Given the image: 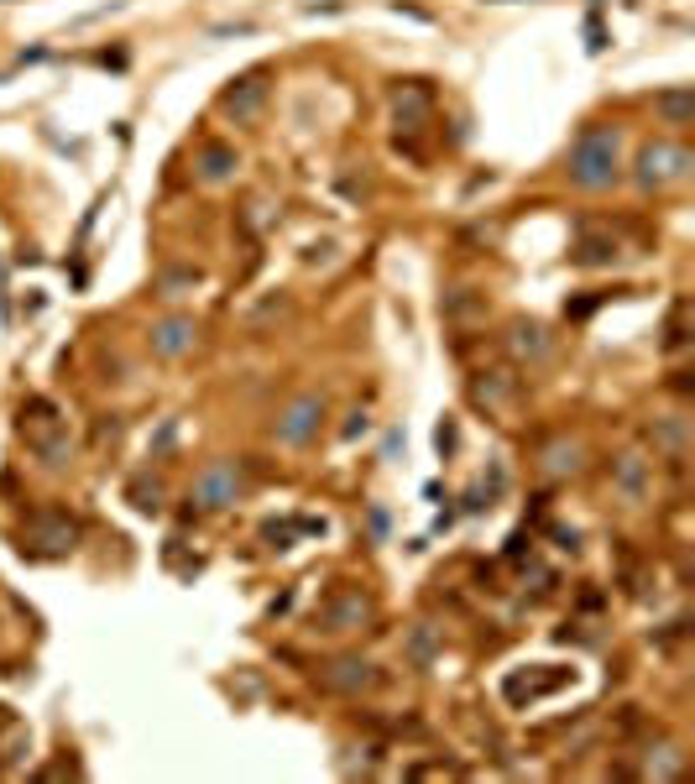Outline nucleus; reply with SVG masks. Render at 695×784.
<instances>
[{
  "mask_svg": "<svg viewBox=\"0 0 695 784\" xmlns=\"http://www.w3.org/2000/svg\"><path fill=\"white\" fill-rule=\"evenodd\" d=\"M617 157H622L617 126H581V136H575V147L565 157V173H570V183H581V189H612L617 168H622Z\"/></svg>",
  "mask_w": 695,
  "mask_h": 784,
  "instance_id": "nucleus-1",
  "label": "nucleus"
},
{
  "mask_svg": "<svg viewBox=\"0 0 695 784\" xmlns=\"http://www.w3.org/2000/svg\"><path fill=\"white\" fill-rule=\"evenodd\" d=\"M21 440H27L42 455V466H53V471L74 460V440H68L63 413H58L53 398H27V403H21Z\"/></svg>",
  "mask_w": 695,
  "mask_h": 784,
  "instance_id": "nucleus-2",
  "label": "nucleus"
},
{
  "mask_svg": "<svg viewBox=\"0 0 695 784\" xmlns=\"http://www.w3.org/2000/svg\"><path fill=\"white\" fill-rule=\"evenodd\" d=\"M74 544H79V518L63 513V507H37L27 528H21V555L32 560H58Z\"/></svg>",
  "mask_w": 695,
  "mask_h": 784,
  "instance_id": "nucleus-3",
  "label": "nucleus"
},
{
  "mask_svg": "<svg viewBox=\"0 0 695 784\" xmlns=\"http://www.w3.org/2000/svg\"><path fill=\"white\" fill-rule=\"evenodd\" d=\"M267 95H272L267 68H251V74H241V79H230V84H225L220 115H225V121H236V126H251V121H257V115L267 110Z\"/></svg>",
  "mask_w": 695,
  "mask_h": 784,
  "instance_id": "nucleus-4",
  "label": "nucleus"
},
{
  "mask_svg": "<svg viewBox=\"0 0 695 784\" xmlns=\"http://www.w3.org/2000/svg\"><path fill=\"white\" fill-rule=\"evenodd\" d=\"M690 173V152L675 142H648L638 152V189H664V183H680Z\"/></svg>",
  "mask_w": 695,
  "mask_h": 784,
  "instance_id": "nucleus-5",
  "label": "nucleus"
},
{
  "mask_svg": "<svg viewBox=\"0 0 695 784\" xmlns=\"http://www.w3.org/2000/svg\"><path fill=\"white\" fill-rule=\"evenodd\" d=\"M241 497H246V481H241L236 466H225V460H220V466H210V471L194 481V502H199V507H210V513H220V507H236Z\"/></svg>",
  "mask_w": 695,
  "mask_h": 784,
  "instance_id": "nucleus-6",
  "label": "nucleus"
},
{
  "mask_svg": "<svg viewBox=\"0 0 695 784\" xmlns=\"http://www.w3.org/2000/svg\"><path fill=\"white\" fill-rule=\"evenodd\" d=\"M372 617H377V607L366 591H340L335 602L319 612V633H351V628H366Z\"/></svg>",
  "mask_w": 695,
  "mask_h": 784,
  "instance_id": "nucleus-7",
  "label": "nucleus"
},
{
  "mask_svg": "<svg viewBox=\"0 0 695 784\" xmlns=\"http://www.w3.org/2000/svg\"><path fill=\"white\" fill-rule=\"evenodd\" d=\"M429 115H434V89L424 79H408V84L392 89V121L403 131H424Z\"/></svg>",
  "mask_w": 695,
  "mask_h": 784,
  "instance_id": "nucleus-8",
  "label": "nucleus"
},
{
  "mask_svg": "<svg viewBox=\"0 0 695 784\" xmlns=\"http://www.w3.org/2000/svg\"><path fill=\"white\" fill-rule=\"evenodd\" d=\"M324 424V398H293L277 419V440L283 445H309Z\"/></svg>",
  "mask_w": 695,
  "mask_h": 784,
  "instance_id": "nucleus-9",
  "label": "nucleus"
},
{
  "mask_svg": "<svg viewBox=\"0 0 695 784\" xmlns=\"http://www.w3.org/2000/svg\"><path fill=\"white\" fill-rule=\"evenodd\" d=\"M377 680H382L377 664H366V659H335V664H324V670H319V685L340 690V696H361V690H372Z\"/></svg>",
  "mask_w": 695,
  "mask_h": 784,
  "instance_id": "nucleus-10",
  "label": "nucleus"
},
{
  "mask_svg": "<svg viewBox=\"0 0 695 784\" xmlns=\"http://www.w3.org/2000/svg\"><path fill=\"white\" fill-rule=\"evenodd\" d=\"M507 351H513V361H523V366H539V361L554 356V340H549V330L539 325V319H513Z\"/></svg>",
  "mask_w": 695,
  "mask_h": 784,
  "instance_id": "nucleus-11",
  "label": "nucleus"
},
{
  "mask_svg": "<svg viewBox=\"0 0 695 784\" xmlns=\"http://www.w3.org/2000/svg\"><path fill=\"white\" fill-rule=\"evenodd\" d=\"M570 262H575V267H612V262H617L612 230H591V225H581V236H575V246H570Z\"/></svg>",
  "mask_w": 695,
  "mask_h": 784,
  "instance_id": "nucleus-12",
  "label": "nucleus"
},
{
  "mask_svg": "<svg viewBox=\"0 0 695 784\" xmlns=\"http://www.w3.org/2000/svg\"><path fill=\"white\" fill-rule=\"evenodd\" d=\"M194 319L189 314H173V319H162V325H152V351L157 356H183V351H194Z\"/></svg>",
  "mask_w": 695,
  "mask_h": 784,
  "instance_id": "nucleus-13",
  "label": "nucleus"
},
{
  "mask_svg": "<svg viewBox=\"0 0 695 784\" xmlns=\"http://www.w3.org/2000/svg\"><path fill=\"white\" fill-rule=\"evenodd\" d=\"M570 680V670H560V675H507L502 680V696L513 701V706H523V701H539V696H554Z\"/></svg>",
  "mask_w": 695,
  "mask_h": 784,
  "instance_id": "nucleus-14",
  "label": "nucleus"
},
{
  "mask_svg": "<svg viewBox=\"0 0 695 784\" xmlns=\"http://www.w3.org/2000/svg\"><path fill=\"white\" fill-rule=\"evenodd\" d=\"M194 168H199L204 183H225L230 173L241 168V157H236V147H225V142H204L199 157H194Z\"/></svg>",
  "mask_w": 695,
  "mask_h": 784,
  "instance_id": "nucleus-15",
  "label": "nucleus"
},
{
  "mask_svg": "<svg viewBox=\"0 0 695 784\" xmlns=\"http://www.w3.org/2000/svg\"><path fill=\"white\" fill-rule=\"evenodd\" d=\"M612 481H617V492L628 497V502H638V497H643V487H648V460H643L638 450L617 455V460H612Z\"/></svg>",
  "mask_w": 695,
  "mask_h": 784,
  "instance_id": "nucleus-16",
  "label": "nucleus"
},
{
  "mask_svg": "<svg viewBox=\"0 0 695 784\" xmlns=\"http://www.w3.org/2000/svg\"><path fill=\"white\" fill-rule=\"evenodd\" d=\"M539 466H544V476H554V481H560V476H575V471H581V445H575V440H549V445L539 450Z\"/></svg>",
  "mask_w": 695,
  "mask_h": 784,
  "instance_id": "nucleus-17",
  "label": "nucleus"
},
{
  "mask_svg": "<svg viewBox=\"0 0 695 784\" xmlns=\"http://www.w3.org/2000/svg\"><path fill=\"white\" fill-rule=\"evenodd\" d=\"M648 440H654L669 460H680V455H685V445H690V424L680 419V413H669V419H659L654 429H648Z\"/></svg>",
  "mask_w": 695,
  "mask_h": 784,
  "instance_id": "nucleus-18",
  "label": "nucleus"
},
{
  "mask_svg": "<svg viewBox=\"0 0 695 784\" xmlns=\"http://www.w3.org/2000/svg\"><path fill=\"white\" fill-rule=\"evenodd\" d=\"M199 288V267H162L157 272V298H183Z\"/></svg>",
  "mask_w": 695,
  "mask_h": 784,
  "instance_id": "nucleus-19",
  "label": "nucleus"
},
{
  "mask_svg": "<svg viewBox=\"0 0 695 784\" xmlns=\"http://www.w3.org/2000/svg\"><path fill=\"white\" fill-rule=\"evenodd\" d=\"M685 319H690V298H675V309H669V325H664V351H685V345H690Z\"/></svg>",
  "mask_w": 695,
  "mask_h": 784,
  "instance_id": "nucleus-20",
  "label": "nucleus"
},
{
  "mask_svg": "<svg viewBox=\"0 0 695 784\" xmlns=\"http://www.w3.org/2000/svg\"><path fill=\"white\" fill-rule=\"evenodd\" d=\"M654 105H659V115H664L669 126H685V121H690V110H695V100H690V89H685V84H680V89H669V95H659Z\"/></svg>",
  "mask_w": 695,
  "mask_h": 784,
  "instance_id": "nucleus-21",
  "label": "nucleus"
},
{
  "mask_svg": "<svg viewBox=\"0 0 695 784\" xmlns=\"http://www.w3.org/2000/svg\"><path fill=\"white\" fill-rule=\"evenodd\" d=\"M481 377H486V382H476V387H471V398H476V403H486V408H497V403L507 398V392H513V377H507V372H481Z\"/></svg>",
  "mask_w": 695,
  "mask_h": 784,
  "instance_id": "nucleus-22",
  "label": "nucleus"
},
{
  "mask_svg": "<svg viewBox=\"0 0 695 784\" xmlns=\"http://www.w3.org/2000/svg\"><path fill=\"white\" fill-rule=\"evenodd\" d=\"M481 309H486V304H481V298H476L471 288L445 293V314H450V319H471V314H481Z\"/></svg>",
  "mask_w": 695,
  "mask_h": 784,
  "instance_id": "nucleus-23",
  "label": "nucleus"
},
{
  "mask_svg": "<svg viewBox=\"0 0 695 784\" xmlns=\"http://www.w3.org/2000/svg\"><path fill=\"white\" fill-rule=\"evenodd\" d=\"M131 502L142 507V513H157V507H162V481H147V476L131 481Z\"/></svg>",
  "mask_w": 695,
  "mask_h": 784,
  "instance_id": "nucleus-24",
  "label": "nucleus"
},
{
  "mask_svg": "<svg viewBox=\"0 0 695 784\" xmlns=\"http://www.w3.org/2000/svg\"><path fill=\"white\" fill-rule=\"evenodd\" d=\"M549 539H554V549H565V555H575V549H581V534H575V528H565V523H554Z\"/></svg>",
  "mask_w": 695,
  "mask_h": 784,
  "instance_id": "nucleus-25",
  "label": "nucleus"
},
{
  "mask_svg": "<svg viewBox=\"0 0 695 784\" xmlns=\"http://www.w3.org/2000/svg\"><path fill=\"white\" fill-rule=\"evenodd\" d=\"M429 654H434V633H429V628H419V633H413V664H424Z\"/></svg>",
  "mask_w": 695,
  "mask_h": 784,
  "instance_id": "nucleus-26",
  "label": "nucleus"
},
{
  "mask_svg": "<svg viewBox=\"0 0 695 784\" xmlns=\"http://www.w3.org/2000/svg\"><path fill=\"white\" fill-rule=\"evenodd\" d=\"M586 37H591V42H586L591 53H601V48H607V37H601V16H596V11L586 16Z\"/></svg>",
  "mask_w": 695,
  "mask_h": 784,
  "instance_id": "nucleus-27",
  "label": "nucleus"
},
{
  "mask_svg": "<svg viewBox=\"0 0 695 784\" xmlns=\"http://www.w3.org/2000/svg\"><path fill=\"white\" fill-rule=\"evenodd\" d=\"M434 440H439V450H450V445H455V424H439Z\"/></svg>",
  "mask_w": 695,
  "mask_h": 784,
  "instance_id": "nucleus-28",
  "label": "nucleus"
}]
</instances>
